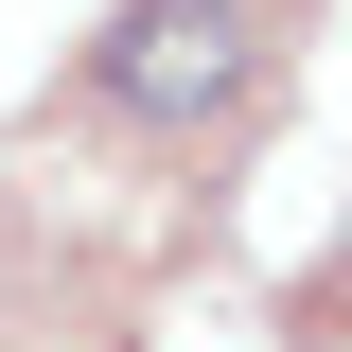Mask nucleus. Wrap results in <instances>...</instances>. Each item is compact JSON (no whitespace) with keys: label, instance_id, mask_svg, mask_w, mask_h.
<instances>
[{"label":"nucleus","instance_id":"nucleus-1","mask_svg":"<svg viewBox=\"0 0 352 352\" xmlns=\"http://www.w3.org/2000/svg\"><path fill=\"white\" fill-rule=\"evenodd\" d=\"M88 71H106L124 124H212L229 88H247V0H124Z\"/></svg>","mask_w":352,"mask_h":352}]
</instances>
